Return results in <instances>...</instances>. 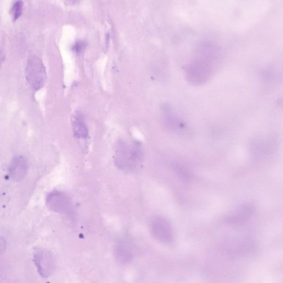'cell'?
<instances>
[{"label":"cell","mask_w":283,"mask_h":283,"mask_svg":"<svg viewBox=\"0 0 283 283\" xmlns=\"http://www.w3.org/2000/svg\"><path fill=\"white\" fill-rule=\"evenodd\" d=\"M219 49L210 43L201 44L185 68L186 80L193 86L206 84L213 76L220 63Z\"/></svg>","instance_id":"6da1fadb"},{"label":"cell","mask_w":283,"mask_h":283,"mask_svg":"<svg viewBox=\"0 0 283 283\" xmlns=\"http://www.w3.org/2000/svg\"><path fill=\"white\" fill-rule=\"evenodd\" d=\"M142 144L138 141H121L117 144L115 163L126 173H135L141 168L143 162Z\"/></svg>","instance_id":"7a4b0ae2"},{"label":"cell","mask_w":283,"mask_h":283,"mask_svg":"<svg viewBox=\"0 0 283 283\" xmlns=\"http://www.w3.org/2000/svg\"><path fill=\"white\" fill-rule=\"evenodd\" d=\"M25 74L28 83L35 91L41 90L45 85L47 77L45 66L35 55L28 59Z\"/></svg>","instance_id":"3957f363"},{"label":"cell","mask_w":283,"mask_h":283,"mask_svg":"<svg viewBox=\"0 0 283 283\" xmlns=\"http://www.w3.org/2000/svg\"><path fill=\"white\" fill-rule=\"evenodd\" d=\"M34 262L39 274L47 278L54 272L55 259L53 254L45 248H37L33 251Z\"/></svg>","instance_id":"277c9868"},{"label":"cell","mask_w":283,"mask_h":283,"mask_svg":"<svg viewBox=\"0 0 283 283\" xmlns=\"http://www.w3.org/2000/svg\"><path fill=\"white\" fill-rule=\"evenodd\" d=\"M150 230L155 239L160 243L168 245L174 240L173 227L169 221L162 216H156L152 219Z\"/></svg>","instance_id":"5b68a950"},{"label":"cell","mask_w":283,"mask_h":283,"mask_svg":"<svg viewBox=\"0 0 283 283\" xmlns=\"http://www.w3.org/2000/svg\"><path fill=\"white\" fill-rule=\"evenodd\" d=\"M47 207L51 212L60 214H69L72 212L71 199L67 194L54 191L49 193L46 198Z\"/></svg>","instance_id":"8992f818"},{"label":"cell","mask_w":283,"mask_h":283,"mask_svg":"<svg viewBox=\"0 0 283 283\" xmlns=\"http://www.w3.org/2000/svg\"><path fill=\"white\" fill-rule=\"evenodd\" d=\"M163 123L166 128L180 135H187L190 134L185 122L183 121L168 104L164 105L162 108Z\"/></svg>","instance_id":"52a82bcc"},{"label":"cell","mask_w":283,"mask_h":283,"mask_svg":"<svg viewBox=\"0 0 283 283\" xmlns=\"http://www.w3.org/2000/svg\"><path fill=\"white\" fill-rule=\"evenodd\" d=\"M255 211L256 207L252 203L243 204L234 213L226 215L225 221L231 225H242L252 217Z\"/></svg>","instance_id":"ba28073f"},{"label":"cell","mask_w":283,"mask_h":283,"mask_svg":"<svg viewBox=\"0 0 283 283\" xmlns=\"http://www.w3.org/2000/svg\"><path fill=\"white\" fill-rule=\"evenodd\" d=\"M135 247L134 243L127 238L120 240L114 248L115 257L121 264L129 263L135 256Z\"/></svg>","instance_id":"9c48e42d"},{"label":"cell","mask_w":283,"mask_h":283,"mask_svg":"<svg viewBox=\"0 0 283 283\" xmlns=\"http://www.w3.org/2000/svg\"><path fill=\"white\" fill-rule=\"evenodd\" d=\"M29 169L26 158L19 155L15 157L9 164V174L11 179L16 181H19L25 178Z\"/></svg>","instance_id":"30bf717a"},{"label":"cell","mask_w":283,"mask_h":283,"mask_svg":"<svg viewBox=\"0 0 283 283\" xmlns=\"http://www.w3.org/2000/svg\"><path fill=\"white\" fill-rule=\"evenodd\" d=\"M73 130L74 136L79 139H84L88 136V129L86 124L84 116L79 112H77L73 116Z\"/></svg>","instance_id":"8fae6325"},{"label":"cell","mask_w":283,"mask_h":283,"mask_svg":"<svg viewBox=\"0 0 283 283\" xmlns=\"http://www.w3.org/2000/svg\"><path fill=\"white\" fill-rule=\"evenodd\" d=\"M173 168L176 174L182 180L188 181L192 179L193 176L192 173L184 166L176 163L173 164Z\"/></svg>","instance_id":"7c38bea8"},{"label":"cell","mask_w":283,"mask_h":283,"mask_svg":"<svg viewBox=\"0 0 283 283\" xmlns=\"http://www.w3.org/2000/svg\"><path fill=\"white\" fill-rule=\"evenodd\" d=\"M24 3L22 1L17 2L13 5L11 13L14 21L18 20L22 14L23 11Z\"/></svg>","instance_id":"4fadbf2b"},{"label":"cell","mask_w":283,"mask_h":283,"mask_svg":"<svg viewBox=\"0 0 283 283\" xmlns=\"http://www.w3.org/2000/svg\"><path fill=\"white\" fill-rule=\"evenodd\" d=\"M87 47V43L84 41H79L76 42L73 47V50L76 54H80L84 51Z\"/></svg>","instance_id":"5bb4252c"},{"label":"cell","mask_w":283,"mask_h":283,"mask_svg":"<svg viewBox=\"0 0 283 283\" xmlns=\"http://www.w3.org/2000/svg\"><path fill=\"white\" fill-rule=\"evenodd\" d=\"M7 248V241L4 238L0 236V256L5 251Z\"/></svg>","instance_id":"9a60e30c"},{"label":"cell","mask_w":283,"mask_h":283,"mask_svg":"<svg viewBox=\"0 0 283 283\" xmlns=\"http://www.w3.org/2000/svg\"><path fill=\"white\" fill-rule=\"evenodd\" d=\"M4 60H5V55L3 52L2 51V50L0 49V68H1V66L4 62Z\"/></svg>","instance_id":"2e32d148"},{"label":"cell","mask_w":283,"mask_h":283,"mask_svg":"<svg viewBox=\"0 0 283 283\" xmlns=\"http://www.w3.org/2000/svg\"><path fill=\"white\" fill-rule=\"evenodd\" d=\"M69 1L72 4H78L81 1V0H69Z\"/></svg>","instance_id":"e0dca14e"}]
</instances>
